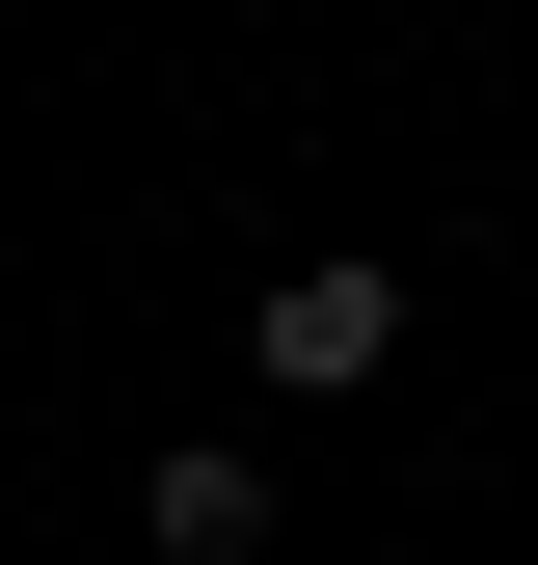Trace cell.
<instances>
[{
	"mask_svg": "<svg viewBox=\"0 0 538 565\" xmlns=\"http://www.w3.org/2000/svg\"><path fill=\"white\" fill-rule=\"evenodd\" d=\"M243 350H269V404H351L377 350H404V269H269V297H243Z\"/></svg>",
	"mask_w": 538,
	"mask_h": 565,
	"instance_id": "cell-1",
	"label": "cell"
},
{
	"mask_svg": "<svg viewBox=\"0 0 538 565\" xmlns=\"http://www.w3.org/2000/svg\"><path fill=\"white\" fill-rule=\"evenodd\" d=\"M134 539H162V565H269V458H243V431L134 458Z\"/></svg>",
	"mask_w": 538,
	"mask_h": 565,
	"instance_id": "cell-2",
	"label": "cell"
}]
</instances>
